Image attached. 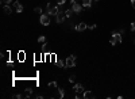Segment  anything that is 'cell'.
Instances as JSON below:
<instances>
[{
    "instance_id": "obj_1",
    "label": "cell",
    "mask_w": 135,
    "mask_h": 99,
    "mask_svg": "<svg viewBox=\"0 0 135 99\" xmlns=\"http://www.w3.org/2000/svg\"><path fill=\"white\" fill-rule=\"evenodd\" d=\"M73 92H76V98L80 99V98H84V87L81 86L80 83H76L73 86Z\"/></svg>"
},
{
    "instance_id": "obj_2",
    "label": "cell",
    "mask_w": 135,
    "mask_h": 99,
    "mask_svg": "<svg viewBox=\"0 0 135 99\" xmlns=\"http://www.w3.org/2000/svg\"><path fill=\"white\" fill-rule=\"evenodd\" d=\"M122 42V33L120 31H112V38H111V45H118Z\"/></svg>"
},
{
    "instance_id": "obj_3",
    "label": "cell",
    "mask_w": 135,
    "mask_h": 99,
    "mask_svg": "<svg viewBox=\"0 0 135 99\" xmlns=\"http://www.w3.org/2000/svg\"><path fill=\"white\" fill-rule=\"evenodd\" d=\"M46 11L47 14L51 16V15H57L60 11H61V8L58 6H51V3H47V6H46Z\"/></svg>"
},
{
    "instance_id": "obj_4",
    "label": "cell",
    "mask_w": 135,
    "mask_h": 99,
    "mask_svg": "<svg viewBox=\"0 0 135 99\" xmlns=\"http://www.w3.org/2000/svg\"><path fill=\"white\" fill-rule=\"evenodd\" d=\"M39 22H41V25H43V26H49L50 25V15L49 14H41Z\"/></svg>"
},
{
    "instance_id": "obj_5",
    "label": "cell",
    "mask_w": 135,
    "mask_h": 99,
    "mask_svg": "<svg viewBox=\"0 0 135 99\" xmlns=\"http://www.w3.org/2000/svg\"><path fill=\"white\" fill-rule=\"evenodd\" d=\"M65 63H66V68H73V67H76V56L70 54L69 57L65 60Z\"/></svg>"
},
{
    "instance_id": "obj_6",
    "label": "cell",
    "mask_w": 135,
    "mask_h": 99,
    "mask_svg": "<svg viewBox=\"0 0 135 99\" xmlns=\"http://www.w3.org/2000/svg\"><path fill=\"white\" fill-rule=\"evenodd\" d=\"M66 19V15H65V11H60L58 14L55 15V21L57 23H64Z\"/></svg>"
},
{
    "instance_id": "obj_7",
    "label": "cell",
    "mask_w": 135,
    "mask_h": 99,
    "mask_svg": "<svg viewBox=\"0 0 135 99\" xmlns=\"http://www.w3.org/2000/svg\"><path fill=\"white\" fill-rule=\"evenodd\" d=\"M72 10L74 11V14H80L81 11H83V4L73 3V4H72Z\"/></svg>"
},
{
    "instance_id": "obj_8",
    "label": "cell",
    "mask_w": 135,
    "mask_h": 99,
    "mask_svg": "<svg viewBox=\"0 0 135 99\" xmlns=\"http://www.w3.org/2000/svg\"><path fill=\"white\" fill-rule=\"evenodd\" d=\"M12 7H14V10H15L16 12H22V11H23V6H22L19 2H14Z\"/></svg>"
},
{
    "instance_id": "obj_9",
    "label": "cell",
    "mask_w": 135,
    "mask_h": 99,
    "mask_svg": "<svg viewBox=\"0 0 135 99\" xmlns=\"http://www.w3.org/2000/svg\"><path fill=\"white\" fill-rule=\"evenodd\" d=\"M85 29H88V26H86L85 22H81V23H78V25L76 26V30L77 31H84Z\"/></svg>"
},
{
    "instance_id": "obj_10",
    "label": "cell",
    "mask_w": 135,
    "mask_h": 99,
    "mask_svg": "<svg viewBox=\"0 0 135 99\" xmlns=\"http://www.w3.org/2000/svg\"><path fill=\"white\" fill-rule=\"evenodd\" d=\"M18 60L20 61V63H23V61L26 60V53L23 50H20V52H18Z\"/></svg>"
},
{
    "instance_id": "obj_11",
    "label": "cell",
    "mask_w": 135,
    "mask_h": 99,
    "mask_svg": "<svg viewBox=\"0 0 135 99\" xmlns=\"http://www.w3.org/2000/svg\"><path fill=\"white\" fill-rule=\"evenodd\" d=\"M55 65H57V67H60V68H66V63H65V61H62V60H60V58H57Z\"/></svg>"
},
{
    "instance_id": "obj_12",
    "label": "cell",
    "mask_w": 135,
    "mask_h": 99,
    "mask_svg": "<svg viewBox=\"0 0 135 99\" xmlns=\"http://www.w3.org/2000/svg\"><path fill=\"white\" fill-rule=\"evenodd\" d=\"M95 95H93V92L92 91H85L84 92V99H93Z\"/></svg>"
},
{
    "instance_id": "obj_13",
    "label": "cell",
    "mask_w": 135,
    "mask_h": 99,
    "mask_svg": "<svg viewBox=\"0 0 135 99\" xmlns=\"http://www.w3.org/2000/svg\"><path fill=\"white\" fill-rule=\"evenodd\" d=\"M3 11L6 15H11V12H12V8L9 7V6H3Z\"/></svg>"
},
{
    "instance_id": "obj_14",
    "label": "cell",
    "mask_w": 135,
    "mask_h": 99,
    "mask_svg": "<svg viewBox=\"0 0 135 99\" xmlns=\"http://www.w3.org/2000/svg\"><path fill=\"white\" fill-rule=\"evenodd\" d=\"M92 2H93V0H83V7L89 8L91 6H92Z\"/></svg>"
},
{
    "instance_id": "obj_15",
    "label": "cell",
    "mask_w": 135,
    "mask_h": 99,
    "mask_svg": "<svg viewBox=\"0 0 135 99\" xmlns=\"http://www.w3.org/2000/svg\"><path fill=\"white\" fill-rule=\"evenodd\" d=\"M73 10H72V8H70V10H66L65 11V15H66V18H68V19H72V18H73Z\"/></svg>"
},
{
    "instance_id": "obj_16",
    "label": "cell",
    "mask_w": 135,
    "mask_h": 99,
    "mask_svg": "<svg viewBox=\"0 0 135 99\" xmlns=\"http://www.w3.org/2000/svg\"><path fill=\"white\" fill-rule=\"evenodd\" d=\"M31 95H32V90L31 88H26L25 90V96L26 98H30Z\"/></svg>"
},
{
    "instance_id": "obj_17",
    "label": "cell",
    "mask_w": 135,
    "mask_h": 99,
    "mask_svg": "<svg viewBox=\"0 0 135 99\" xmlns=\"http://www.w3.org/2000/svg\"><path fill=\"white\" fill-rule=\"evenodd\" d=\"M47 87H50V88H58V86H57V82H49Z\"/></svg>"
},
{
    "instance_id": "obj_18",
    "label": "cell",
    "mask_w": 135,
    "mask_h": 99,
    "mask_svg": "<svg viewBox=\"0 0 135 99\" xmlns=\"http://www.w3.org/2000/svg\"><path fill=\"white\" fill-rule=\"evenodd\" d=\"M58 95H60V98H64L65 96V90L64 88H58Z\"/></svg>"
},
{
    "instance_id": "obj_19",
    "label": "cell",
    "mask_w": 135,
    "mask_h": 99,
    "mask_svg": "<svg viewBox=\"0 0 135 99\" xmlns=\"http://www.w3.org/2000/svg\"><path fill=\"white\" fill-rule=\"evenodd\" d=\"M38 42H39V44H45V42H46V38H45L43 35H41L39 38H38Z\"/></svg>"
},
{
    "instance_id": "obj_20",
    "label": "cell",
    "mask_w": 135,
    "mask_h": 99,
    "mask_svg": "<svg viewBox=\"0 0 135 99\" xmlns=\"http://www.w3.org/2000/svg\"><path fill=\"white\" fill-rule=\"evenodd\" d=\"M12 0H2V6H9V3H11Z\"/></svg>"
},
{
    "instance_id": "obj_21",
    "label": "cell",
    "mask_w": 135,
    "mask_h": 99,
    "mask_svg": "<svg viewBox=\"0 0 135 99\" xmlns=\"http://www.w3.org/2000/svg\"><path fill=\"white\" fill-rule=\"evenodd\" d=\"M50 61H51V63H55V61H57V56H55L54 53H51V58H50Z\"/></svg>"
},
{
    "instance_id": "obj_22",
    "label": "cell",
    "mask_w": 135,
    "mask_h": 99,
    "mask_svg": "<svg viewBox=\"0 0 135 99\" xmlns=\"http://www.w3.org/2000/svg\"><path fill=\"white\" fill-rule=\"evenodd\" d=\"M34 11H35L37 14H42V8L41 7H35V8H34Z\"/></svg>"
},
{
    "instance_id": "obj_23",
    "label": "cell",
    "mask_w": 135,
    "mask_h": 99,
    "mask_svg": "<svg viewBox=\"0 0 135 99\" xmlns=\"http://www.w3.org/2000/svg\"><path fill=\"white\" fill-rule=\"evenodd\" d=\"M74 80H76V76H74V75H70V76H69V83H73Z\"/></svg>"
},
{
    "instance_id": "obj_24",
    "label": "cell",
    "mask_w": 135,
    "mask_h": 99,
    "mask_svg": "<svg viewBox=\"0 0 135 99\" xmlns=\"http://www.w3.org/2000/svg\"><path fill=\"white\" fill-rule=\"evenodd\" d=\"M66 3V0H57V4L58 6H62V4H65Z\"/></svg>"
},
{
    "instance_id": "obj_25",
    "label": "cell",
    "mask_w": 135,
    "mask_h": 99,
    "mask_svg": "<svg viewBox=\"0 0 135 99\" xmlns=\"http://www.w3.org/2000/svg\"><path fill=\"white\" fill-rule=\"evenodd\" d=\"M72 2V4L73 3H77V4H83V0H70Z\"/></svg>"
},
{
    "instance_id": "obj_26",
    "label": "cell",
    "mask_w": 135,
    "mask_h": 99,
    "mask_svg": "<svg viewBox=\"0 0 135 99\" xmlns=\"http://www.w3.org/2000/svg\"><path fill=\"white\" fill-rule=\"evenodd\" d=\"M88 29H89V30H95V29H96V25H91V26H88Z\"/></svg>"
},
{
    "instance_id": "obj_27",
    "label": "cell",
    "mask_w": 135,
    "mask_h": 99,
    "mask_svg": "<svg viewBox=\"0 0 135 99\" xmlns=\"http://www.w3.org/2000/svg\"><path fill=\"white\" fill-rule=\"evenodd\" d=\"M14 98H16V99H20L22 98V95H20V94H15V95H12Z\"/></svg>"
},
{
    "instance_id": "obj_28",
    "label": "cell",
    "mask_w": 135,
    "mask_h": 99,
    "mask_svg": "<svg viewBox=\"0 0 135 99\" xmlns=\"http://www.w3.org/2000/svg\"><path fill=\"white\" fill-rule=\"evenodd\" d=\"M12 65H14L12 61H7V67H12Z\"/></svg>"
},
{
    "instance_id": "obj_29",
    "label": "cell",
    "mask_w": 135,
    "mask_h": 99,
    "mask_svg": "<svg viewBox=\"0 0 135 99\" xmlns=\"http://www.w3.org/2000/svg\"><path fill=\"white\" fill-rule=\"evenodd\" d=\"M131 30H132V31H135V22H132V23H131Z\"/></svg>"
},
{
    "instance_id": "obj_30",
    "label": "cell",
    "mask_w": 135,
    "mask_h": 99,
    "mask_svg": "<svg viewBox=\"0 0 135 99\" xmlns=\"http://www.w3.org/2000/svg\"><path fill=\"white\" fill-rule=\"evenodd\" d=\"M131 6H132V8H135V0H131Z\"/></svg>"
},
{
    "instance_id": "obj_31",
    "label": "cell",
    "mask_w": 135,
    "mask_h": 99,
    "mask_svg": "<svg viewBox=\"0 0 135 99\" xmlns=\"http://www.w3.org/2000/svg\"><path fill=\"white\" fill-rule=\"evenodd\" d=\"M46 48H47V44H46V42H45V44H43V46H42V49H43V50H45Z\"/></svg>"
},
{
    "instance_id": "obj_32",
    "label": "cell",
    "mask_w": 135,
    "mask_h": 99,
    "mask_svg": "<svg viewBox=\"0 0 135 99\" xmlns=\"http://www.w3.org/2000/svg\"><path fill=\"white\" fill-rule=\"evenodd\" d=\"M93 2H99V0H93Z\"/></svg>"
},
{
    "instance_id": "obj_33",
    "label": "cell",
    "mask_w": 135,
    "mask_h": 99,
    "mask_svg": "<svg viewBox=\"0 0 135 99\" xmlns=\"http://www.w3.org/2000/svg\"><path fill=\"white\" fill-rule=\"evenodd\" d=\"M134 44H135V39H134Z\"/></svg>"
}]
</instances>
